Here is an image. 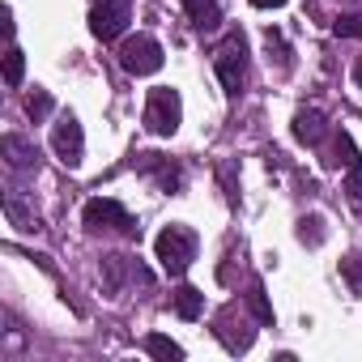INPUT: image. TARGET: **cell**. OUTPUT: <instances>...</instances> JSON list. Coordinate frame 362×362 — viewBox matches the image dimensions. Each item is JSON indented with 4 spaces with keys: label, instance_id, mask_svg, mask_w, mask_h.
<instances>
[{
    "label": "cell",
    "instance_id": "obj_15",
    "mask_svg": "<svg viewBox=\"0 0 362 362\" xmlns=\"http://www.w3.org/2000/svg\"><path fill=\"white\" fill-rule=\"evenodd\" d=\"M5 214H9V222H13L18 230H39V218H35L18 197H5Z\"/></svg>",
    "mask_w": 362,
    "mask_h": 362
},
{
    "label": "cell",
    "instance_id": "obj_5",
    "mask_svg": "<svg viewBox=\"0 0 362 362\" xmlns=\"http://www.w3.org/2000/svg\"><path fill=\"white\" fill-rule=\"evenodd\" d=\"M81 222L90 230H119V235H136L141 226L132 222V214L119 205V201H107V197H94L86 209H81Z\"/></svg>",
    "mask_w": 362,
    "mask_h": 362
},
{
    "label": "cell",
    "instance_id": "obj_23",
    "mask_svg": "<svg viewBox=\"0 0 362 362\" xmlns=\"http://www.w3.org/2000/svg\"><path fill=\"white\" fill-rule=\"evenodd\" d=\"M247 298H252V307H256V320H260V324H273V307H269L260 281H252V294H247Z\"/></svg>",
    "mask_w": 362,
    "mask_h": 362
},
{
    "label": "cell",
    "instance_id": "obj_11",
    "mask_svg": "<svg viewBox=\"0 0 362 362\" xmlns=\"http://www.w3.org/2000/svg\"><path fill=\"white\" fill-rule=\"evenodd\" d=\"M0 149H5V158H9V166H18V170H26V166H35V145L30 141H22V136H13V132H5L0 136Z\"/></svg>",
    "mask_w": 362,
    "mask_h": 362
},
{
    "label": "cell",
    "instance_id": "obj_25",
    "mask_svg": "<svg viewBox=\"0 0 362 362\" xmlns=\"http://www.w3.org/2000/svg\"><path fill=\"white\" fill-rule=\"evenodd\" d=\"M252 5H256V9H281L286 0H252Z\"/></svg>",
    "mask_w": 362,
    "mask_h": 362
},
{
    "label": "cell",
    "instance_id": "obj_10",
    "mask_svg": "<svg viewBox=\"0 0 362 362\" xmlns=\"http://www.w3.org/2000/svg\"><path fill=\"white\" fill-rule=\"evenodd\" d=\"M218 332V341L230 349V354H243V349H252V341H256V328H247L243 320H239V328L230 324V320H222V328H214Z\"/></svg>",
    "mask_w": 362,
    "mask_h": 362
},
{
    "label": "cell",
    "instance_id": "obj_2",
    "mask_svg": "<svg viewBox=\"0 0 362 362\" xmlns=\"http://www.w3.org/2000/svg\"><path fill=\"white\" fill-rule=\"evenodd\" d=\"M214 73H218V81L230 98L243 90V81H247V43H243L239 30H230L222 39V47L214 52Z\"/></svg>",
    "mask_w": 362,
    "mask_h": 362
},
{
    "label": "cell",
    "instance_id": "obj_20",
    "mask_svg": "<svg viewBox=\"0 0 362 362\" xmlns=\"http://www.w3.org/2000/svg\"><path fill=\"white\" fill-rule=\"evenodd\" d=\"M298 239H303L307 247H320V243H324V222H320V218H303V222H298Z\"/></svg>",
    "mask_w": 362,
    "mask_h": 362
},
{
    "label": "cell",
    "instance_id": "obj_13",
    "mask_svg": "<svg viewBox=\"0 0 362 362\" xmlns=\"http://www.w3.org/2000/svg\"><path fill=\"white\" fill-rule=\"evenodd\" d=\"M175 311L184 315V320H201L205 315V294L197 286H179L175 290Z\"/></svg>",
    "mask_w": 362,
    "mask_h": 362
},
{
    "label": "cell",
    "instance_id": "obj_21",
    "mask_svg": "<svg viewBox=\"0 0 362 362\" xmlns=\"http://www.w3.org/2000/svg\"><path fill=\"white\" fill-rule=\"evenodd\" d=\"M124 269H128V260H124V256H107V260H103L107 290H119V286H124Z\"/></svg>",
    "mask_w": 362,
    "mask_h": 362
},
{
    "label": "cell",
    "instance_id": "obj_19",
    "mask_svg": "<svg viewBox=\"0 0 362 362\" xmlns=\"http://www.w3.org/2000/svg\"><path fill=\"white\" fill-rule=\"evenodd\" d=\"M337 162H345L349 170H354V166H362V153H358V145L349 141V132H341V136H337Z\"/></svg>",
    "mask_w": 362,
    "mask_h": 362
},
{
    "label": "cell",
    "instance_id": "obj_14",
    "mask_svg": "<svg viewBox=\"0 0 362 362\" xmlns=\"http://www.w3.org/2000/svg\"><path fill=\"white\" fill-rule=\"evenodd\" d=\"M145 354H153V358H166V362H170V358L179 362V358H184V345H179V341H170V337H162V332H149V337H145Z\"/></svg>",
    "mask_w": 362,
    "mask_h": 362
},
{
    "label": "cell",
    "instance_id": "obj_6",
    "mask_svg": "<svg viewBox=\"0 0 362 362\" xmlns=\"http://www.w3.org/2000/svg\"><path fill=\"white\" fill-rule=\"evenodd\" d=\"M128 22H132V0H98L94 13H90V30H94V39H103V43L119 39V35L128 30Z\"/></svg>",
    "mask_w": 362,
    "mask_h": 362
},
{
    "label": "cell",
    "instance_id": "obj_1",
    "mask_svg": "<svg viewBox=\"0 0 362 362\" xmlns=\"http://www.w3.org/2000/svg\"><path fill=\"white\" fill-rule=\"evenodd\" d=\"M153 256H158V264H162L170 277H184L188 264L197 260V235H192L188 226H166V230L153 239Z\"/></svg>",
    "mask_w": 362,
    "mask_h": 362
},
{
    "label": "cell",
    "instance_id": "obj_18",
    "mask_svg": "<svg viewBox=\"0 0 362 362\" xmlns=\"http://www.w3.org/2000/svg\"><path fill=\"white\" fill-rule=\"evenodd\" d=\"M22 73H26V56H22L18 47H9V52H5V81H9V86H22Z\"/></svg>",
    "mask_w": 362,
    "mask_h": 362
},
{
    "label": "cell",
    "instance_id": "obj_7",
    "mask_svg": "<svg viewBox=\"0 0 362 362\" xmlns=\"http://www.w3.org/2000/svg\"><path fill=\"white\" fill-rule=\"evenodd\" d=\"M52 149L64 166H81V153H86V132L73 115H60L56 128H52Z\"/></svg>",
    "mask_w": 362,
    "mask_h": 362
},
{
    "label": "cell",
    "instance_id": "obj_12",
    "mask_svg": "<svg viewBox=\"0 0 362 362\" xmlns=\"http://www.w3.org/2000/svg\"><path fill=\"white\" fill-rule=\"evenodd\" d=\"M184 9H188V22L197 30H214L222 22V9H218V0H184Z\"/></svg>",
    "mask_w": 362,
    "mask_h": 362
},
{
    "label": "cell",
    "instance_id": "obj_17",
    "mask_svg": "<svg viewBox=\"0 0 362 362\" xmlns=\"http://www.w3.org/2000/svg\"><path fill=\"white\" fill-rule=\"evenodd\" d=\"M341 277L349 281V290H354V294H362V252L341 256Z\"/></svg>",
    "mask_w": 362,
    "mask_h": 362
},
{
    "label": "cell",
    "instance_id": "obj_8",
    "mask_svg": "<svg viewBox=\"0 0 362 362\" xmlns=\"http://www.w3.org/2000/svg\"><path fill=\"white\" fill-rule=\"evenodd\" d=\"M141 170H149V175H158V184L166 188V192H179V166L175 162H166L162 153H141Z\"/></svg>",
    "mask_w": 362,
    "mask_h": 362
},
{
    "label": "cell",
    "instance_id": "obj_16",
    "mask_svg": "<svg viewBox=\"0 0 362 362\" xmlns=\"http://www.w3.org/2000/svg\"><path fill=\"white\" fill-rule=\"evenodd\" d=\"M52 111H56V98H52L47 90H35V94L26 98V115H30L35 124H43V119L52 115Z\"/></svg>",
    "mask_w": 362,
    "mask_h": 362
},
{
    "label": "cell",
    "instance_id": "obj_22",
    "mask_svg": "<svg viewBox=\"0 0 362 362\" xmlns=\"http://www.w3.org/2000/svg\"><path fill=\"white\" fill-rule=\"evenodd\" d=\"M332 35H337V39H358V35H362V18H354V13H341V18L332 22Z\"/></svg>",
    "mask_w": 362,
    "mask_h": 362
},
{
    "label": "cell",
    "instance_id": "obj_24",
    "mask_svg": "<svg viewBox=\"0 0 362 362\" xmlns=\"http://www.w3.org/2000/svg\"><path fill=\"white\" fill-rule=\"evenodd\" d=\"M345 197H349V205L362 214V166L349 170V179H345Z\"/></svg>",
    "mask_w": 362,
    "mask_h": 362
},
{
    "label": "cell",
    "instance_id": "obj_3",
    "mask_svg": "<svg viewBox=\"0 0 362 362\" xmlns=\"http://www.w3.org/2000/svg\"><path fill=\"white\" fill-rule=\"evenodd\" d=\"M179 119H184V98H179V90H170V86L149 90V98H145V128L153 136H175Z\"/></svg>",
    "mask_w": 362,
    "mask_h": 362
},
{
    "label": "cell",
    "instance_id": "obj_26",
    "mask_svg": "<svg viewBox=\"0 0 362 362\" xmlns=\"http://www.w3.org/2000/svg\"><path fill=\"white\" fill-rule=\"evenodd\" d=\"M354 86L362 90V56H358V64H354Z\"/></svg>",
    "mask_w": 362,
    "mask_h": 362
},
{
    "label": "cell",
    "instance_id": "obj_9",
    "mask_svg": "<svg viewBox=\"0 0 362 362\" xmlns=\"http://www.w3.org/2000/svg\"><path fill=\"white\" fill-rule=\"evenodd\" d=\"M324 132H328V128H324V115H320L315 107H303V111H294V141H303V145H315Z\"/></svg>",
    "mask_w": 362,
    "mask_h": 362
},
{
    "label": "cell",
    "instance_id": "obj_4",
    "mask_svg": "<svg viewBox=\"0 0 362 362\" xmlns=\"http://www.w3.org/2000/svg\"><path fill=\"white\" fill-rule=\"evenodd\" d=\"M162 60H166V56H162V43H158L153 35H132V39H124V47H119V69L132 73V77L158 73Z\"/></svg>",
    "mask_w": 362,
    "mask_h": 362
}]
</instances>
